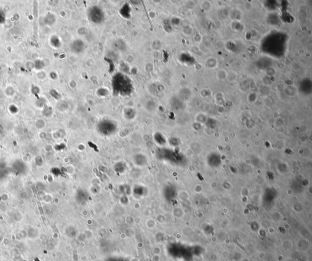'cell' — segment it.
I'll list each match as a JSON object with an SVG mask.
<instances>
[{"label": "cell", "mask_w": 312, "mask_h": 261, "mask_svg": "<svg viewBox=\"0 0 312 261\" xmlns=\"http://www.w3.org/2000/svg\"><path fill=\"white\" fill-rule=\"evenodd\" d=\"M72 49L75 51V53H81L84 49V43L82 40H76L73 44Z\"/></svg>", "instance_id": "4"}, {"label": "cell", "mask_w": 312, "mask_h": 261, "mask_svg": "<svg viewBox=\"0 0 312 261\" xmlns=\"http://www.w3.org/2000/svg\"><path fill=\"white\" fill-rule=\"evenodd\" d=\"M112 87L114 93L121 95H127L132 92L131 81L126 75L118 73L112 79Z\"/></svg>", "instance_id": "1"}, {"label": "cell", "mask_w": 312, "mask_h": 261, "mask_svg": "<svg viewBox=\"0 0 312 261\" xmlns=\"http://www.w3.org/2000/svg\"><path fill=\"white\" fill-rule=\"evenodd\" d=\"M161 248L159 246H156L152 248V252L154 254H160L161 253Z\"/></svg>", "instance_id": "5"}, {"label": "cell", "mask_w": 312, "mask_h": 261, "mask_svg": "<svg viewBox=\"0 0 312 261\" xmlns=\"http://www.w3.org/2000/svg\"><path fill=\"white\" fill-rule=\"evenodd\" d=\"M168 261H174V260H173V259H169Z\"/></svg>", "instance_id": "8"}, {"label": "cell", "mask_w": 312, "mask_h": 261, "mask_svg": "<svg viewBox=\"0 0 312 261\" xmlns=\"http://www.w3.org/2000/svg\"><path fill=\"white\" fill-rule=\"evenodd\" d=\"M161 259L160 254H153L151 257V261H160Z\"/></svg>", "instance_id": "6"}, {"label": "cell", "mask_w": 312, "mask_h": 261, "mask_svg": "<svg viewBox=\"0 0 312 261\" xmlns=\"http://www.w3.org/2000/svg\"><path fill=\"white\" fill-rule=\"evenodd\" d=\"M115 129H116L115 124L110 121H103L100 123L98 125V129L100 132L106 135L113 133V132L115 131Z\"/></svg>", "instance_id": "3"}, {"label": "cell", "mask_w": 312, "mask_h": 261, "mask_svg": "<svg viewBox=\"0 0 312 261\" xmlns=\"http://www.w3.org/2000/svg\"><path fill=\"white\" fill-rule=\"evenodd\" d=\"M129 261H139V259L137 257H132L130 259Z\"/></svg>", "instance_id": "7"}, {"label": "cell", "mask_w": 312, "mask_h": 261, "mask_svg": "<svg viewBox=\"0 0 312 261\" xmlns=\"http://www.w3.org/2000/svg\"><path fill=\"white\" fill-rule=\"evenodd\" d=\"M88 15L90 20L96 24L101 23L104 18V15L102 10L96 6L91 7L89 9Z\"/></svg>", "instance_id": "2"}]
</instances>
